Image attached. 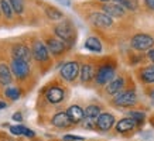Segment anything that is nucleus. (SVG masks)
<instances>
[{"label":"nucleus","mask_w":154,"mask_h":141,"mask_svg":"<svg viewBox=\"0 0 154 141\" xmlns=\"http://www.w3.org/2000/svg\"><path fill=\"white\" fill-rule=\"evenodd\" d=\"M13 120H14V122H17V123H21V122H23V114H21L20 112L14 113V114H13Z\"/></svg>","instance_id":"obj_32"},{"label":"nucleus","mask_w":154,"mask_h":141,"mask_svg":"<svg viewBox=\"0 0 154 141\" xmlns=\"http://www.w3.org/2000/svg\"><path fill=\"white\" fill-rule=\"evenodd\" d=\"M137 124H136L134 120H131L130 117H125L119 120V122L115 123V128L119 134H127V133H131L134 130Z\"/></svg>","instance_id":"obj_21"},{"label":"nucleus","mask_w":154,"mask_h":141,"mask_svg":"<svg viewBox=\"0 0 154 141\" xmlns=\"http://www.w3.org/2000/svg\"><path fill=\"white\" fill-rule=\"evenodd\" d=\"M147 58H149L150 61L154 64V48H151V50H149V52H147Z\"/></svg>","instance_id":"obj_33"},{"label":"nucleus","mask_w":154,"mask_h":141,"mask_svg":"<svg viewBox=\"0 0 154 141\" xmlns=\"http://www.w3.org/2000/svg\"><path fill=\"white\" fill-rule=\"evenodd\" d=\"M150 98L154 99V90H151V92H150Z\"/></svg>","instance_id":"obj_36"},{"label":"nucleus","mask_w":154,"mask_h":141,"mask_svg":"<svg viewBox=\"0 0 154 141\" xmlns=\"http://www.w3.org/2000/svg\"><path fill=\"white\" fill-rule=\"evenodd\" d=\"M24 137H27V138H35V133L33 130H30V128H26V131H24Z\"/></svg>","instance_id":"obj_30"},{"label":"nucleus","mask_w":154,"mask_h":141,"mask_svg":"<svg viewBox=\"0 0 154 141\" xmlns=\"http://www.w3.org/2000/svg\"><path fill=\"white\" fill-rule=\"evenodd\" d=\"M7 107V103H6L5 100H0V110H2V109H6Z\"/></svg>","instance_id":"obj_35"},{"label":"nucleus","mask_w":154,"mask_h":141,"mask_svg":"<svg viewBox=\"0 0 154 141\" xmlns=\"http://www.w3.org/2000/svg\"><path fill=\"white\" fill-rule=\"evenodd\" d=\"M7 2L10 3V6H11V9H13L16 16L21 17L26 13V3H24V0H7Z\"/></svg>","instance_id":"obj_26"},{"label":"nucleus","mask_w":154,"mask_h":141,"mask_svg":"<svg viewBox=\"0 0 154 141\" xmlns=\"http://www.w3.org/2000/svg\"><path fill=\"white\" fill-rule=\"evenodd\" d=\"M0 141H14L11 137H7V136H5V137H0Z\"/></svg>","instance_id":"obj_34"},{"label":"nucleus","mask_w":154,"mask_h":141,"mask_svg":"<svg viewBox=\"0 0 154 141\" xmlns=\"http://www.w3.org/2000/svg\"><path fill=\"white\" fill-rule=\"evenodd\" d=\"M139 76H140V80L144 83H154V65L141 68L139 70Z\"/></svg>","instance_id":"obj_25"},{"label":"nucleus","mask_w":154,"mask_h":141,"mask_svg":"<svg viewBox=\"0 0 154 141\" xmlns=\"http://www.w3.org/2000/svg\"><path fill=\"white\" fill-rule=\"evenodd\" d=\"M27 127H24L23 124H17V126H10V133L13 136H24V131H26Z\"/></svg>","instance_id":"obj_28"},{"label":"nucleus","mask_w":154,"mask_h":141,"mask_svg":"<svg viewBox=\"0 0 154 141\" xmlns=\"http://www.w3.org/2000/svg\"><path fill=\"white\" fill-rule=\"evenodd\" d=\"M9 65H10V70H11V75H13V79H16L17 82H26L31 75V62L10 59Z\"/></svg>","instance_id":"obj_7"},{"label":"nucleus","mask_w":154,"mask_h":141,"mask_svg":"<svg viewBox=\"0 0 154 141\" xmlns=\"http://www.w3.org/2000/svg\"><path fill=\"white\" fill-rule=\"evenodd\" d=\"M50 123H51V126H54L58 130H68V128L72 127L69 118L66 116V113L62 112V110L54 113L51 116V118H50Z\"/></svg>","instance_id":"obj_15"},{"label":"nucleus","mask_w":154,"mask_h":141,"mask_svg":"<svg viewBox=\"0 0 154 141\" xmlns=\"http://www.w3.org/2000/svg\"><path fill=\"white\" fill-rule=\"evenodd\" d=\"M13 75H11V70H10V65L6 61L0 62V86L7 88L13 83Z\"/></svg>","instance_id":"obj_20"},{"label":"nucleus","mask_w":154,"mask_h":141,"mask_svg":"<svg viewBox=\"0 0 154 141\" xmlns=\"http://www.w3.org/2000/svg\"><path fill=\"white\" fill-rule=\"evenodd\" d=\"M0 10H2V17L5 21L7 23H11L16 17V14H14L13 9H11V6L7 0H0Z\"/></svg>","instance_id":"obj_23"},{"label":"nucleus","mask_w":154,"mask_h":141,"mask_svg":"<svg viewBox=\"0 0 154 141\" xmlns=\"http://www.w3.org/2000/svg\"><path fill=\"white\" fill-rule=\"evenodd\" d=\"M65 113H66V116H68V118H69V122L72 126L81 124V123L84 122L85 112H84V107H81L79 104H71V106H68Z\"/></svg>","instance_id":"obj_16"},{"label":"nucleus","mask_w":154,"mask_h":141,"mask_svg":"<svg viewBox=\"0 0 154 141\" xmlns=\"http://www.w3.org/2000/svg\"><path fill=\"white\" fill-rule=\"evenodd\" d=\"M116 76V64L110 59H105L95 66L94 83L98 86H106Z\"/></svg>","instance_id":"obj_4"},{"label":"nucleus","mask_w":154,"mask_h":141,"mask_svg":"<svg viewBox=\"0 0 154 141\" xmlns=\"http://www.w3.org/2000/svg\"><path fill=\"white\" fill-rule=\"evenodd\" d=\"M143 2H144V6L147 9L154 11V0H143Z\"/></svg>","instance_id":"obj_31"},{"label":"nucleus","mask_w":154,"mask_h":141,"mask_svg":"<svg viewBox=\"0 0 154 141\" xmlns=\"http://www.w3.org/2000/svg\"><path fill=\"white\" fill-rule=\"evenodd\" d=\"M127 117H130L131 120H134L137 126H140V124H143L146 120V114L144 112H139V110H131V112H129V116Z\"/></svg>","instance_id":"obj_27"},{"label":"nucleus","mask_w":154,"mask_h":141,"mask_svg":"<svg viewBox=\"0 0 154 141\" xmlns=\"http://www.w3.org/2000/svg\"><path fill=\"white\" fill-rule=\"evenodd\" d=\"M85 112V117H84V122L81 123L82 126L86 128V130H95V123L98 120V117L100 116L102 113V109L99 104H88L86 107L84 109Z\"/></svg>","instance_id":"obj_11"},{"label":"nucleus","mask_w":154,"mask_h":141,"mask_svg":"<svg viewBox=\"0 0 154 141\" xmlns=\"http://www.w3.org/2000/svg\"><path fill=\"white\" fill-rule=\"evenodd\" d=\"M84 17L92 27L98 28V30H106V28L113 27L115 24L112 17L102 13L100 10H89L86 14H84Z\"/></svg>","instance_id":"obj_6"},{"label":"nucleus","mask_w":154,"mask_h":141,"mask_svg":"<svg viewBox=\"0 0 154 141\" xmlns=\"http://www.w3.org/2000/svg\"><path fill=\"white\" fill-rule=\"evenodd\" d=\"M137 103V96L134 90H122L120 93L115 94L113 104L117 107H131Z\"/></svg>","instance_id":"obj_13"},{"label":"nucleus","mask_w":154,"mask_h":141,"mask_svg":"<svg viewBox=\"0 0 154 141\" xmlns=\"http://www.w3.org/2000/svg\"><path fill=\"white\" fill-rule=\"evenodd\" d=\"M79 68H81V62L78 59L66 61L61 66L60 78L66 83H74L75 80L78 79V76H79Z\"/></svg>","instance_id":"obj_9"},{"label":"nucleus","mask_w":154,"mask_h":141,"mask_svg":"<svg viewBox=\"0 0 154 141\" xmlns=\"http://www.w3.org/2000/svg\"><path fill=\"white\" fill-rule=\"evenodd\" d=\"M84 45H85V48L91 52H96V54L102 52V41H100L96 35H91V37H88L86 40H85Z\"/></svg>","instance_id":"obj_22"},{"label":"nucleus","mask_w":154,"mask_h":141,"mask_svg":"<svg viewBox=\"0 0 154 141\" xmlns=\"http://www.w3.org/2000/svg\"><path fill=\"white\" fill-rule=\"evenodd\" d=\"M0 21H2V10H0Z\"/></svg>","instance_id":"obj_39"},{"label":"nucleus","mask_w":154,"mask_h":141,"mask_svg":"<svg viewBox=\"0 0 154 141\" xmlns=\"http://www.w3.org/2000/svg\"><path fill=\"white\" fill-rule=\"evenodd\" d=\"M42 13L47 17L48 21H52V23H57V21H61L62 19H65V14L62 13L58 7L52 4H42Z\"/></svg>","instance_id":"obj_18"},{"label":"nucleus","mask_w":154,"mask_h":141,"mask_svg":"<svg viewBox=\"0 0 154 141\" xmlns=\"http://www.w3.org/2000/svg\"><path fill=\"white\" fill-rule=\"evenodd\" d=\"M54 141H57V140H54Z\"/></svg>","instance_id":"obj_40"},{"label":"nucleus","mask_w":154,"mask_h":141,"mask_svg":"<svg viewBox=\"0 0 154 141\" xmlns=\"http://www.w3.org/2000/svg\"><path fill=\"white\" fill-rule=\"evenodd\" d=\"M130 47L139 52L149 51V50H151V48L154 47V38H153V35H150V34L137 33L131 37Z\"/></svg>","instance_id":"obj_10"},{"label":"nucleus","mask_w":154,"mask_h":141,"mask_svg":"<svg viewBox=\"0 0 154 141\" xmlns=\"http://www.w3.org/2000/svg\"><path fill=\"white\" fill-rule=\"evenodd\" d=\"M64 141H84V137H78V136H71V134H66L62 138Z\"/></svg>","instance_id":"obj_29"},{"label":"nucleus","mask_w":154,"mask_h":141,"mask_svg":"<svg viewBox=\"0 0 154 141\" xmlns=\"http://www.w3.org/2000/svg\"><path fill=\"white\" fill-rule=\"evenodd\" d=\"M115 123H116V118H115L112 113L103 112L100 113V116L95 123V130H98V131H109L115 126Z\"/></svg>","instance_id":"obj_14"},{"label":"nucleus","mask_w":154,"mask_h":141,"mask_svg":"<svg viewBox=\"0 0 154 141\" xmlns=\"http://www.w3.org/2000/svg\"><path fill=\"white\" fill-rule=\"evenodd\" d=\"M151 124H153V126H154V117L151 118Z\"/></svg>","instance_id":"obj_38"},{"label":"nucleus","mask_w":154,"mask_h":141,"mask_svg":"<svg viewBox=\"0 0 154 141\" xmlns=\"http://www.w3.org/2000/svg\"><path fill=\"white\" fill-rule=\"evenodd\" d=\"M40 37H41L42 42L45 44V47H47V50H48V52H50L51 58H55V59L62 58L66 52L69 51V48L66 47L61 40H58L55 35H52L50 31H42Z\"/></svg>","instance_id":"obj_5"},{"label":"nucleus","mask_w":154,"mask_h":141,"mask_svg":"<svg viewBox=\"0 0 154 141\" xmlns=\"http://www.w3.org/2000/svg\"><path fill=\"white\" fill-rule=\"evenodd\" d=\"M50 33L55 35L58 40H61L69 50L75 45L76 38H78V30L75 27V24L72 23V20L66 19V17L52 24Z\"/></svg>","instance_id":"obj_1"},{"label":"nucleus","mask_w":154,"mask_h":141,"mask_svg":"<svg viewBox=\"0 0 154 141\" xmlns=\"http://www.w3.org/2000/svg\"><path fill=\"white\" fill-rule=\"evenodd\" d=\"M30 50H31V59L37 64L40 68H50L52 64V58L48 52L45 44L42 42L40 35H33L28 41Z\"/></svg>","instance_id":"obj_2"},{"label":"nucleus","mask_w":154,"mask_h":141,"mask_svg":"<svg viewBox=\"0 0 154 141\" xmlns=\"http://www.w3.org/2000/svg\"><path fill=\"white\" fill-rule=\"evenodd\" d=\"M95 64L92 59H88V61L81 62V68H79V76L78 79L81 80V83L88 86V85L94 83V76H95Z\"/></svg>","instance_id":"obj_12"},{"label":"nucleus","mask_w":154,"mask_h":141,"mask_svg":"<svg viewBox=\"0 0 154 141\" xmlns=\"http://www.w3.org/2000/svg\"><path fill=\"white\" fill-rule=\"evenodd\" d=\"M123 89H125V78H122V76H115V78L105 86V92H106L107 94H112V96L120 93Z\"/></svg>","instance_id":"obj_19"},{"label":"nucleus","mask_w":154,"mask_h":141,"mask_svg":"<svg viewBox=\"0 0 154 141\" xmlns=\"http://www.w3.org/2000/svg\"><path fill=\"white\" fill-rule=\"evenodd\" d=\"M99 10L102 11V13L107 14L109 17H123L125 14H126V10L123 9L120 4H117V3H100L99 4Z\"/></svg>","instance_id":"obj_17"},{"label":"nucleus","mask_w":154,"mask_h":141,"mask_svg":"<svg viewBox=\"0 0 154 141\" xmlns=\"http://www.w3.org/2000/svg\"><path fill=\"white\" fill-rule=\"evenodd\" d=\"M33 141H41L40 138H33Z\"/></svg>","instance_id":"obj_37"},{"label":"nucleus","mask_w":154,"mask_h":141,"mask_svg":"<svg viewBox=\"0 0 154 141\" xmlns=\"http://www.w3.org/2000/svg\"><path fill=\"white\" fill-rule=\"evenodd\" d=\"M41 98L45 102V104H50V106H58V104L64 103L66 98L65 86L61 83V82L54 80V82L45 85L42 88Z\"/></svg>","instance_id":"obj_3"},{"label":"nucleus","mask_w":154,"mask_h":141,"mask_svg":"<svg viewBox=\"0 0 154 141\" xmlns=\"http://www.w3.org/2000/svg\"><path fill=\"white\" fill-rule=\"evenodd\" d=\"M9 55L10 59H19V61H26V62L33 61L31 59L30 45L26 41H14L13 44H10Z\"/></svg>","instance_id":"obj_8"},{"label":"nucleus","mask_w":154,"mask_h":141,"mask_svg":"<svg viewBox=\"0 0 154 141\" xmlns=\"http://www.w3.org/2000/svg\"><path fill=\"white\" fill-rule=\"evenodd\" d=\"M3 94L6 96V99H9V100H11V102H16V100H19V99L21 98L23 90H21L20 86H11V85H10V86L5 88Z\"/></svg>","instance_id":"obj_24"}]
</instances>
